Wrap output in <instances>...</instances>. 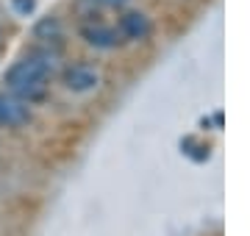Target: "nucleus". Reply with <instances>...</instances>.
I'll list each match as a JSON object with an SVG mask.
<instances>
[{
  "label": "nucleus",
  "mask_w": 250,
  "mask_h": 236,
  "mask_svg": "<svg viewBox=\"0 0 250 236\" xmlns=\"http://www.w3.org/2000/svg\"><path fill=\"white\" fill-rule=\"evenodd\" d=\"M47 78H50V56L28 53L6 70L3 83H6V92H11L14 98L25 100V103H36L45 98Z\"/></svg>",
  "instance_id": "1"
},
{
  "label": "nucleus",
  "mask_w": 250,
  "mask_h": 236,
  "mask_svg": "<svg viewBox=\"0 0 250 236\" xmlns=\"http://www.w3.org/2000/svg\"><path fill=\"white\" fill-rule=\"evenodd\" d=\"M31 119L25 100L14 98L11 92H0V128H20Z\"/></svg>",
  "instance_id": "2"
},
{
  "label": "nucleus",
  "mask_w": 250,
  "mask_h": 236,
  "mask_svg": "<svg viewBox=\"0 0 250 236\" xmlns=\"http://www.w3.org/2000/svg\"><path fill=\"white\" fill-rule=\"evenodd\" d=\"M150 20L145 17L142 11H125L120 17V37L131 39V42H142V39L150 37Z\"/></svg>",
  "instance_id": "3"
},
{
  "label": "nucleus",
  "mask_w": 250,
  "mask_h": 236,
  "mask_svg": "<svg viewBox=\"0 0 250 236\" xmlns=\"http://www.w3.org/2000/svg\"><path fill=\"white\" fill-rule=\"evenodd\" d=\"M64 86L72 92H89L98 86V73L83 67V64H72L64 70Z\"/></svg>",
  "instance_id": "4"
},
{
  "label": "nucleus",
  "mask_w": 250,
  "mask_h": 236,
  "mask_svg": "<svg viewBox=\"0 0 250 236\" xmlns=\"http://www.w3.org/2000/svg\"><path fill=\"white\" fill-rule=\"evenodd\" d=\"M81 37H83V42L92 47H117V42H120V34H117L114 28L103 25V22H92V25H83L81 28Z\"/></svg>",
  "instance_id": "5"
},
{
  "label": "nucleus",
  "mask_w": 250,
  "mask_h": 236,
  "mask_svg": "<svg viewBox=\"0 0 250 236\" xmlns=\"http://www.w3.org/2000/svg\"><path fill=\"white\" fill-rule=\"evenodd\" d=\"M14 6H17L22 14H28V11L34 9V0H14Z\"/></svg>",
  "instance_id": "6"
},
{
  "label": "nucleus",
  "mask_w": 250,
  "mask_h": 236,
  "mask_svg": "<svg viewBox=\"0 0 250 236\" xmlns=\"http://www.w3.org/2000/svg\"><path fill=\"white\" fill-rule=\"evenodd\" d=\"M92 3H98V6H108V9H114V6H123L125 0H92Z\"/></svg>",
  "instance_id": "7"
},
{
  "label": "nucleus",
  "mask_w": 250,
  "mask_h": 236,
  "mask_svg": "<svg viewBox=\"0 0 250 236\" xmlns=\"http://www.w3.org/2000/svg\"><path fill=\"white\" fill-rule=\"evenodd\" d=\"M0 39H3V34H0Z\"/></svg>",
  "instance_id": "8"
}]
</instances>
